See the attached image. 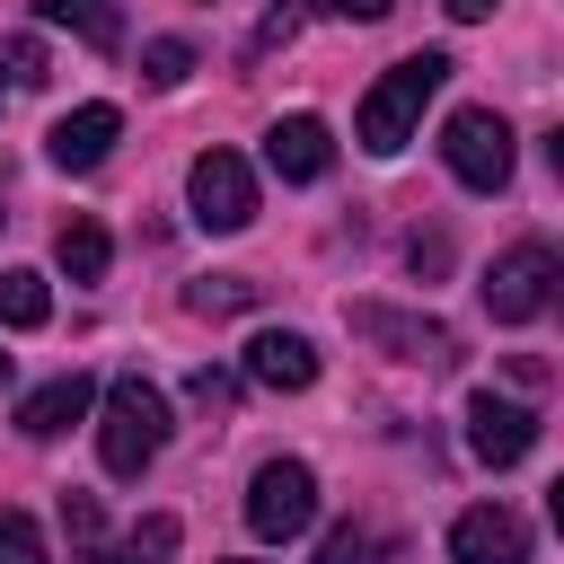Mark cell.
<instances>
[{
	"label": "cell",
	"instance_id": "obj_1",
	"mask_svg": "<svg viewBox=\"0 0 564 564\" xmlns=\"http://www.w3.org/2000/svg\"><path fill=\"white\" fill-rule=\"evenodd\" d=\"M441 79H449V53H405V62H388V70L370 79L361 115H352V141H361L370 159H397V150L414 141L423 106L441 97Z\"/></svg>",
	"mask_w": 564,
	"mask_h": 564
},
{
	"label": "cell",
	"instance_id": "obj_2",
	"mask_svg": "<svg viewBox=\"0 0 564 564\" xmlns=\"http://www.w3.org/2000/svg\"><path fill=\"white\" fill-rule=\"evenodd\" d=\"M159 449H167V397H159L141 370H123V379L97 397V458H106V476L132 485Z\"/></svg>",
	"mask_w": 564,
	"mask_h": 564
},
{
	"label": "cell",
	"instance_id": "obj_3",
	"mask_svg": "<svg viewBox=\"0 0 564 564\" xmlns=\"http://www.w3.org/2000/svg\"><path fill=\"white\" fill-rule=\"evenodd\" d=\"M555 282H564L555 247H546V238H520V247H502L494 273H485V317H494V326H529V317H546Z\"/></svg>",
	"mask_w": 564,
	"mask_h": 564
},
{
	"label": "cell",
	"instance_id": "obj_4",
	"mask_svg": "<svg viewBox=\"0 0 564 564\" xmlns=\"http://www.w3.org/2000/svg\"><path fill=\"white\" fill-rule=\"evenodd\" d=\"M441 159H449V176H458L467 194H502V185H511V123H502L494 106H458V115L441 123Z\"/></svg>",
	"mask_w": 564,
	"mask_h": 564
},
{
	"label": "cell",
	"instance_id": "obj_5",
	"mask_svg": "<svg viewBox=\"0 0 564 564\" xmlns=\"http://www.w3.org/2000/svg\"><path fill=\"white\" fill-rule=\"evenodd\" d=\"M317 520V476H308V458H264L256 476H247V529L264 538V546H282V538H300Z\"/></svg>",
	"mask_w": 564,
	"mask_h": 564
},
{
	"label": "cell",
	"instance_id": "obj_6",
	"mask_svg": "<svg viewBox=\"0 0 564 564\" xmlns=\"http://www.w3.org/2000/svg\"><path fill=\"white\" fill-rule=\"evenodd\" d=\"M185 203H194V220L203 229H247L256 220V176H247V159L238 150H203L194 167H185Z\"/></svg>",
	"mask_w": 564,
	"mask_h": 564
},
{
	"label": "cell",
	"instance_id": "obj_7",
	"mask_svg": "<svg viewBox=\"0 0 564 564\" xmlns=\"http://www.w3.org/2000/svg\"><path fill=\"white\" fill-rule=\"evenodd\" d=\"M344 317H352L361 344H388L397 361H423V370H449V361H458V335H449L441 317H405V308H379V300H352Z\"/></svg>",
	"mask_w": 564,
	"mask_h": 564
},
{
	"label": "cell",
	"instance_id": "obj_8",
	"mask_svg": "<svg viewBox=\"0 0 564 564\" xmlns=\"http://www.w3.org/2000/svg\"><path fill=\"white\" fill-rule=\"evenodd\" d=\"M467 449H476L485 467H520V458L538 449V414H529L520 397L476 388V397H467Z\"/></svg>",
	"mask_w": 564,
	"mask_h": 564
},
{
	"label": "cell",
	"instance_id": "obj_9",
	"mask_svg": "<svg viewBox=\"0 0 564 564\" xmlns=\"http://www.w3.org/2000/svg\"><path fill=\"white\" fill-rule=\"evenodd\" d=\"M449 555L458 564H529V520L511 502H476L449 520Z\"/></svg>",
	"mask_w": 564,
	"mask_h": 564
},
{
	"label": "cell",
	"instance_id": "obj_10",
	"mask_svg": "<svg viewBox=\"0 0 564 564\" xmlns=\"http://www.w3.org/2000/svg\"><path fill=\"white\" fill-rule=\"evenodd\" d=\"M115 132H123V115H115L106 97H97V106H70V115L44 132V159H53L62 176H88V167L115 150Z\"/></svg>",
	"mask_w": 564,
	"mask_h": 564
},
{
	"label": "cell",
	"instance_id": "obj_11",
	"mask_svg": "<svg viewBox=\"0 0 564 564\" xmlns=\"http://www.w3.org/2000/svg\"><path fill=\"white\" fill-rule=\"evenodd\" d=\"M264 167H273L282 185H317V176L335 167V132H326L317 115H282V123L264 132Z\"/></svg>",
	"mask_w": 564,
	"mask_h": 564
},
{
	"label": "cell",
	"instance_id": "obj_12",
	"mask_svg": "<svg viewBox=\"0 0 564 564\" xmlns=\"http://www.w3.org/2000/svg\"><path fill=\"white\" fill-rule=\"evenodd\" d=\"M256 388H282V397H300L308 379H317V344L308 335H291V326H264V335H247V361H238Z\"/></svg>",
	"mask_w": 564,
	"mask_h": 564
},
{
	"label": "cell",
	"instance_id": "obj_13",
	"mask_svg": "<svg viewBox=\"0 0 564 564\" xmlns=\"http://www.w3.org/2000/svg\"><path fill=\"white\" fill-rule=\"evenodd\" d=\"M88 405H97V379H88V370H62V379H44V388L18 405V432H26V441H62Z\"/></svg>",
	"mask_w": 564,
	"mask_h": 564
},
{
	"label": "cell",
	"instance_id": "obj_14",
	"mask_svg": "<svg viewBox=\"0 0 564 564\" xmlns=\"http://www.w3.org/2000/svg\"><path fill=\"white\" fill-rule=\"evenodd\" d=\"M106 256H115V238H106L97 220H62V229H53V264H62L70 282H106Z\"/></svg>",
	"mask_w": 564,
	"mask_h": 564
},
{
	"label": "cell",
	"instance_id": "obj_15",
	"mask_svg": "<svg viewBox=\"0 0 564 564\" xmlns=\"http://www.w3.org/2000/svg\"><path fill=\"white\" fill-rule=\"evenodd\" d=\"M44 26H70L79 44H97V53H115L123 44V18L106 9V0H44Z\"/></svg>",
	"mask_w": 564,
	"mask_h": 564
},
{
	"label": "cell",
	"instance_id": "obj_16",
	"mask_svg": "<svg viewBox=\"0 0 564 564\" xmlns=\"http://www.w3.org/2000/svg\"><path fill=\"white\" fill-rule=\"evenodd\" d=\"M264 300V282H247V273H203V282H185V308L194 317H238V308H256Z\"/></svg>",
	"mask_w": 564,
	"mask_h": 564
},
{
	"label": "cell",
	"instance_id": "obj_17",
	"mask_svg": "<svg viewBox=\"0 0 564 564\" xmlns=\"http://www.w3.org/2000/svg\"><path fill=\"white\" fill-rule=\"evenodd\" d=\"M44 317H53V291H44V273L9 264V273H0V326H44Z\"/></svg>",
	"mask_w": 564,
	"mask_h": 564
},
{
	"label": "cell",
	"instance_id": "obj_18",
	"mask_svg": "<svg viewBox=\"0 0 564 564\" xmlns=\"http://www.w3.org/2000/svg\"><path fill=\"white\" fill-rule=\"evenodd\" d=\"M167 555H176V520H167V511H150V520H141L115 555L97 546V564H167Z\"/></svg>",
	"mask_w": 564,
	"mask_h": 564
},
{
	"label": "cell",
	"instance_id": "obj_19",
	"mask_svg": "<svg viewBox=\"0 0 564 564\" xmlns=\"http://www.w3.org/2000/svg\"><path fill=\"white\" fill-rule=\"evenodd\" d=\"M185 70H194V44H185V35H150V44H141V79H150V88H176Z\"/></svg>",
	"mask_w": 564,
	"mask_h": 564
},
{
	"label": "cell",
	"instance_id": "obj_20",
	"mask_svg": "<svg viewBox=\"0 0 564 564\" xmlns=\"http://www.w3.org/2000/svg\"><path fill=\"white\" fill-rule=\"evenodd\" d=\"M0 564H53L44 555V529L26 511H9V502H0Z\"/></svg>",
	"mask_w": 564,
	"mask_h": 564
},
{
	"label": "cell",
	"instance_id": "obj_21",
	"mask_svg": "<svg viewBox=\"0 0 564 564\" xmlns=\"http://www.w3.org/2000/svg\"><path fill=\"white\" fill-rule=\"evenodd\" d=\"M62 529H70V546H106V520H97V494H62Z\"/></svg>",
	"mask_w": 564,
	"mask_h": 564
},
{
	"label": "cell",
	"instance_id": "obj_22",
	"mask_svg": "<svg viewBox=\"0 0 564 564\" xmlns=\"http://www.w3.org/2000/svg\"><path fill=\"white\" fill-rule=\"evenodd\" d=\"M291 35H300V0H273V9H264V26H256V44H247V53H273V44H291Z\"/></svg>",
	"mask_w": 564,
	"mask_h": 564
},
{
	"label": "cell",
	"instance_id": "obj_23",
	"mask_svg": "<svg viewBox=\"0 0 564 564\" xmlns=\"http://www.w3.org/2000/svg\"><path fill=\"white\" fill-rule=\"evenodd\" d=\"M317 18H344V26H379L388 18V0H308Z\"/></svg>",
	"mask_w": 564,
	"mask_h": 564
},
{
	"label": "cell",
	"instance_id": "obj_24",
	"mask_svg": "<svg viewBox=\"0 0 564 564\" xmlns=\"http://www.w3.org/2000/svg\"><path fill=\"white\" fill-rule=\"evenodd\" d=\"M185 388H194V405H212V414H220V405L238 397V379H229V370H194Z\"/></svg>",
	"mask_w": 564,
	"mask_h": 564
},
{
	"label": "cell",
	"instance_id": "obj_25",
	"mask_svg": "<svg viewBox=\"0 0 564 564\" xmlns=\"http://www.w3.org/2000/svg\"><path fill=\"white\" fill-rule=\"evenodd\" d=\"M361 555H370L361 529H326V546H317V564H361Z\"/></svg>",
	"mask_w": 564,
	"mask_h": 564
},
{
	"label": "cell",
	"instance_id": "obj_26",
	"mask_svg": "<svg viewBox=\"0 0 564 564\" xmlns=\"http://www.w3.org/2000/svg\"><path fill=\"white\" fill-rule=\"evenodd\" d=\"M0 62H9V79H18V88H35V79H44V53H35V44H26V35H18V44H9V53H0Z\"/></svg>",
	"mask_w": 564,
	"mask_h": 564
},
{
	"label": "cell",
	"instance_id": "obj_27",
	"mask_svg": "<svg viewBox=\"0 0 564 564\" xmlns=\"http://www.w3.org/2000/svg\"><path fill=\"white\" fill-rule=\"evenodd\" d=\"M441 9H449V18H458V26H476V18H494V9H502V0H441Z\"/></svg>",
	"mask_w": 564,
	"mask_h": 564
},
{
	"label": "cell",
	"instance_id": "obj_28",
	"mask_svg": "<svg viewBox=\"0 0 564 564\" xmlns=\"http://www.w3.org/2000/svg\"><path fill=\"white\" fill-rule=\"evenodd\" d=\"M0 379H9V352H0Z\"/></svg>",
	"mask_w": 564,
	"mask_h": 564
},
{
	"label": "cell",
	"instance_id": "obj_29",
	"mask_svg": "<svg viewBox=\"0 0 564 564\" xmlns=\"http://www.w3.org/2000/svg\"><path fill=\"white\" fill-rule=\"evenodd\" d=\"M0 97H9V88H0Z\"/></svg>",
	"mask_w": 564,
	"mask_h": 564
},
{
	"label": "cell",
	"instance_id": "obj_30",
	"mask_svg": "<svg viewBox=\"0 0 564 564\" xmlns=\"http://www.w3.org/2000/svg\"><path fill=\"white\" fill-rule=\"evenodd\" d=\"M0 220H9V212H0Z\"/></svg>",
	"mask_w": 564,
	"mask_h": 564
}]
</instances>
